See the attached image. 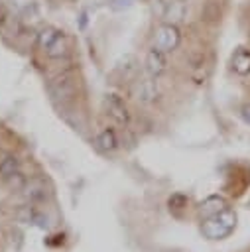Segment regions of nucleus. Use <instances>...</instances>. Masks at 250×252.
I'll list each match as a JSON object with an SVG mask.
<instances>
[{
  "mask_svg": "<svg viewBox=\"0 0 250 252\" xmlns=\"http://www.w3.org/2000/svg\"><path fill=\"white\" fill-rule=\"evenodd\" d=\"M234 226H236V215L228 209H222L220 213L211 215L203 220L201 232L211 240H220V238H226L234 230Z\"/></svg>",
  "mask_w": 250,
  "mask_h": 252,
  "instance_id": "obj_1",
  "label": "nucleus"
},
{
  "mask_svg": "<svg viewBox=\"0 0 250 252\" xmlns=\"http://www.w3.org/2000/svg\"><path fill=\"white\" fill-rule=\"evenodd\" d=\"M181 43V30L179 26L175 24H167L163 22L157 32H156V47H159L161 51L169 53V51H175Z\"/></svg>",
  "mask_w": 250,
  "mask_h": 252,
  "instance_id": "obj_2",
  "label": "nucleus"
},
{
  "mask_svg": "<svg viewBox=\"0 0 250 252\" xmlns=\"http://www.w3.org/2000/svg\"><path fill=\"white\" fill-rule=\"evenodd\" d=\"M49 91H51V94H53L57 100H61V102L71 100V98L75 96V91H77V81H75L73 71H63L61 75H57V77L51 81Z\"/></svg>",
  "mask_w": 250,
  "mask_h": 252,
  "instance_id": "obj_3",
  "label": "nucleus"
},
{
  "mask_svg": "<svg viewBox=\"0 0 250 252\" xmlns=\"http://www.w3.org/2000/svg\"><path fill=\"white\" fill-rule=\"evenodd\" d=\"M104 108H106V114L116 122V124H122L126 126L130 122V112L124 104V100L116 94H106L104 98Z\"/></svg>",
  "mask_w": 250,
  "mask_h": 252,
  "instance_id": "obj_4",
  "label": "nucleus"
},
{
  "mask_svg": "<svg viewBox=\"0 0 250 252\" xmlns=\"http://www.w3.org/2000/svg\"><path fill=\"white\" fill-rule=\"evenodd\" d=\"M146 69H148V73H150L152 77L161 75V73L167 69V53L154 45V47L146 53Z\"/></svg>",
  "mask_w": 250,
  "mask_h": 252,
  "instance_id": "obj_5",
  "label": "nucleus"
},
{
  "mask_svg": "<svg viewBox=\"0 0 250 252\" xmlns=\"http://www.w3.org/2000/svg\"><path fill=\"white\" fill-rule=\"evenodd\" d=\"M187 10H189V6H187L185 0H169L167 10L163 14V20L167 24H175L177 26L179 22H183L187 18Z\"/></svg>",
  "mask_w": 250,
  "mask_h": 252,
  "instance_id": "obj_6",
  "label": "nucleus"
},
{
  "mask_svg": "<svg viewBox=\"0 0 250 252\" xmlns=\"http://www.w3.org/2000/svg\"><path fill=\"white\" fill-rule=\"evenodd\" d=\"M16 219L22 220V222H30V224H35V226H45L47 224V217L37 209V207H22L18 213H16Z\"/></svg>",
  "mask_w": 250,
  "mask_h": 252,
  "instance_id": "obj_7",
  "label": "nucleus"
},
{
  "mask_svg": "<svg viewBox=\"0 0 250 252\" xmlns=\"http://www.w3.org/2000/svg\"><path fill=\"white\" fill-rule=\"evenodd\" d=\"M232 71L236 75H250V49L246 47H238L234 53H232Z\"/></svg>",
  "mask_w": 250,
  "mask_h": 252,
  "instance_id": "obj_8",
  "label": "nucleus"
},
{
  "mask_svg": "<svg viewBox=\"0 0 250 252\" xmlns=\"http://www.w3.org/2000/svg\"><path fill=\"white\" fill-rule=\"evenodd\" d=\"M49 59H61V57H65L67 53H69V37L63 33V32H59V35L49 43V47L43 51Z\"/></svg>",
  "mask_w": 250,
  "mask_h": 252,
  "instance_id": "obj_9",
  "label": "nucleus"
},
{
  "mask_svg": "<svg viewBox=\"0 0 250 252\" xmlns=\"http://www.w3.org/2000/svg\"><path fill=\"white\" fill-rule=\"evenodd\" d=\"M138 100L144 102V104H150L154 102L157 96H159V89H157V83L156 79H144L140 85H138Z\"/></svg>",
  "mask_w": 250,
  "mask_h": 252,
  "instance_id": "obj_10",
  "label": "nucleus"
},
{
  "mask_svg": "<svg viewBox=\"0 0 250 252\" xmlns=\"http://www.w3.org/2000/svg\"><path fill=\"white\" fill-rule=\"evenodd\" d=\"M16 173H20V161H18V158L12 156V154L2 156L0 158V177L6 179V181H10Z\"/></svg>",
  "mask_w": 250,
  "mask_h": 252,
  "instance_id": "obj_11",
  "label": "nucleus"
},
{
  "mask_svg": "<svg viewBox=\"0 0 250 252\" xmlns=\"http://www.w3.org/2000/svg\"><path fill=\"white\" fill-rule=\"evenodd\" d=\"M96 142H98V146H100L102 150H106V152H112V150L118 148V136H116L114 128H104V130L98 134Z\"/></svg>",
  "mask_w": 250,
  "mask_h": 252,
  "instance_id": "obj_12",
  "label": "nucleus"
},
{
  "mask_svg": "<svg viewBox=\"0 0 250 252\" xmlns=\"http://www.w3.org/2000/svg\"><path fill=\"white\" fill-rule=\"evenodd\" d=\"M57 35H59V30H57V28H53V26H45L43 30H39L35 43H37V47H39L41 51H45V49L49 47V43H51Z\"/></svg>",
  "mask_w": 250,
  "mask_h": 252,
  "instance_id": "obj_13",
  "label": "nucleus"
},
{
  "mask_svg": "<svg viewBox=\"0 0 250 252\" xmlns=\"http://www.w3.org/2000/svg\"><path fill=\"white\" fill-rule=\"evenodd\" d=\"M222 209H226V203H224V199H220V197H209L205 203H201V213H203L205 217L217 215V213H220Z\"/></svg>",
  "mask_w": 250,
  "mask_h": 252,
  "instance_id": "obj_14",
  "label": "nucleus"
},
{
  "mask_svg": "<svg viewBox=\"0 0 250 252\" xmlns=\"http://www.w3.org/2000/svg\"><path fill=\"white\" fill-rule=\"evenodd\" d=\"M26 197L30 201H41V199H45V187H43V183L39 179L33 181V183H30L26 187Z\"/></svg>",
  "mask_w": 250,
  "mask_h": 252,
  "instance_id": "obj_15",
  "label": "nucleus"
},
{
  "mask_svg": "<svg viewBox=\"0 0 250 252\" xmlns=\"http://www.w3.org/2000/svg\"><path fill=\"white\" fill-rule=\"evenodd\" d=\"M132 4V0H112V8L114 10H122V8H128Z\"/></svg>",
  "mask_w": 250,
  "mask_h": 252,
  "instance_id": "obj_16",
  "label": "nucleus"
},
{
  "mask_svg": "<svg viewBox=\"0 0 250 252\" xmlns=\"http://www.w3.org/2000/svg\"><path fill=\"white\" fill-rule=\"evenodd\" d=\"M242 116H244L246 122H250V104H246V106L242 108Z\"/></svg>",
  "mask_w": 250,
  "mask_h": 252,
  "instance_id": "obj_17",
  "label": "nucleus"
}]
</instances>
